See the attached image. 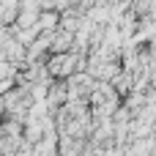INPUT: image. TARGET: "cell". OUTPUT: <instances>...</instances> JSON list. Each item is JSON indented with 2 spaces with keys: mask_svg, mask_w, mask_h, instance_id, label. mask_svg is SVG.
<instances>
[{
  "mask_svg": "<svg viewBox=\"0 0 156 156\" xmlns=\"http://www.w3.org/2000/svg\"><path fill=\"white\" fill-rule=\"evenodd\" d=\"M55 25V14L52 11H44V14H38V30H44V27H52Z\"/></svg>",
  "mask_w": 156,
  "mask_h": 156,
  "instance_id": "cell-1",
  "label": "cell"
}]
</instances>
